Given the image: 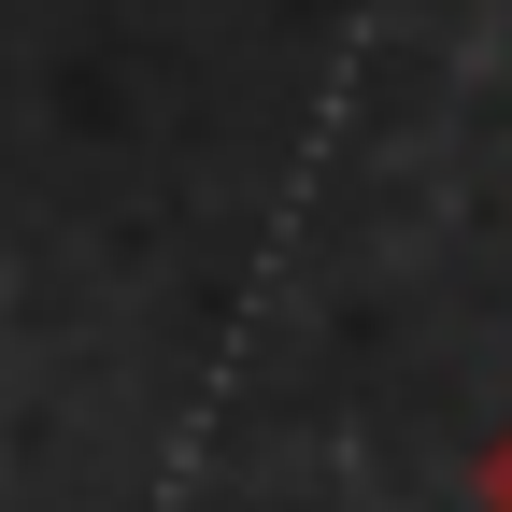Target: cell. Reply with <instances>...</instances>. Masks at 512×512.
I'll use <instances>...</instances> for the list:
<instances>
[{
  "label": "cell",
  "instance_id": "obj_1",
  "mask_svg": "<svg viewBox=\"0 0 512 512\" xmlns=\"http://www.w3.org/2000/svg\"><path fill=\"white\" fill-rule=\"evenodd\" d=\"M470 498H484V512H512V427L484 441V456H470Z\"/></svg>",
  "mask_w": 512,
  "mask_h": 512
}]
</instances>
